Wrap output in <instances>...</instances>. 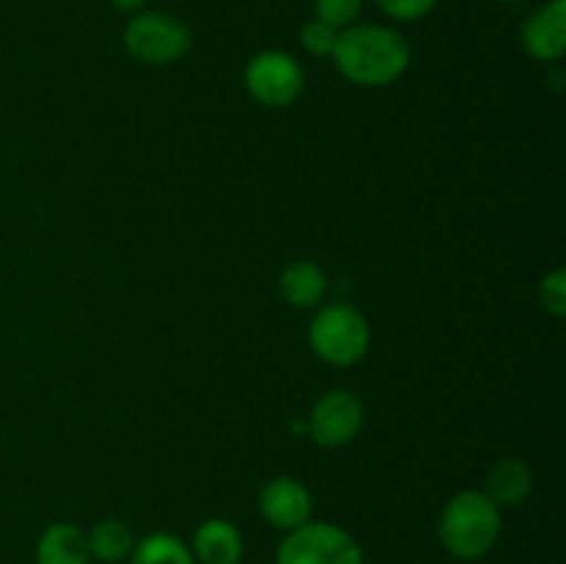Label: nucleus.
I'll list each match as a JSON object with an SVG mask.
<instances>
[{
  "label": "nucleus",
  "mask_w": 566,
  "mask_h": 564,
  "mask_svg": "<svg viewBox=\"0 0 566 564\" xmlns=\"http://www.w3.org/2000/svg\"><path fill=\"white\" fill-rule=\"evenodd\" d=\"M332 61L354 86L381 88L396 83L409 70L412 48L396 28L379 22H354L337 33Z\"/></svg>",
  "instance_id": "nucleus-1"
},
{
  "label": "nucleus",
  "mask_w": 566,
  "mask_h": 564,
  "mask_svg": "<svg viewBox=\"0 0 566 564\" xmlns=\"http://www.w3.org/2000/svg\"><path fill=\"white\" fill-rule=\"evenodd\" d=\"M440 542L459 562H479L497 545L503 514L484 490H462L442 506Z\"/></svg>",
  "instance_id": "nucleus-2"
},
{
  "label": "nucleus",
  "mask_w": 566,
  "mask_h": 564,
  "mask_svg": "<svg viewBox=\"0 0 566 564\" xmlns=\"http://www.w3.org/2000/svg\"><path fill=\"white\" fill-rule=\"evenodd\" d=\"M307 337L315 357L346 368V365H357L368 354L370 326L368 318L352 304H326L310 321Z\"/></svg>",
  "instance_id": "nucleus-3"
},
{
  "label": "nucleus",
  "mask_w": 566,
  "mask_h": 564,
  "mask_svg": "<svg viewBox=\"0 0 566 564\" xmlns=\"http://www.w3.org/2000/svg\"><path fill=\"white\" fill-rule=\"evenodd\" d=\"M122 44L138 64L166 66L188 55L193 48V33L186 22L166 11H136L127 20Z\"/></svg>",
  "instance_id": "nucleus-4"
},
{
  "label": "nucleus",
  "mask_w": 566,
  "mask_h": 564,
  "mask_svg": "<svg viewBox=\"0 0 566 564\" xmlns=\"http://www.w3.org/2000/svg\"><path fill=\"white\" fill-rule=\"evenodd\" d=\"M274 564H365L359 542L335 523H304L287 531Z\"/></svg>",
  "instance_id": "nucleus-5"
},
{
  "label": "nucleus",
  "mask_w": 566,
  "mask_h": 564,
  "mask_svg": "<svg viewBox=\"0 0 566 564\" xmlns=\"http://www.w3.org/2000/svg\"><path fill=\"white\" fill-rule=\"evenodd\" d=\"M243 86L254 103L265 108H287L304 92V70L291 53L263 50L252 55L243 70Z\"/></svg>",
  "instance_id": "nucleus-6"
},
{
  "label": "nucleus",
  "mask_w": 566,
  "mask_h": 564,
  "mask_svg": "<svg viewBox=\"0 0 566 564\" xmlns=\"http://www.w3.org/2000/svg\"><path fill=\"white\" fill-rule=\"evenodd\" d=\"M365 404L354 390L337 387L324 393L307 415V435L321 448H343L363 431Z\"/></svg>",
  "instance_id": "nucleus-7"
},
{
  "label": "nucleus",
  "mask_w": 566,
  "mask_h": 564,
  "mask_svg": "<svg viewBox=\"0 0 566 564\" xmlns=\"http://www.w3.org/2000/svg\"><path fill=\"white\" fill-rule=\"evenodd\" d=\"M258 509L269 525L276 531H296L313 518V495L307 484L293 476H274L265 481L258 495Z\"/></svg>",
  "instance_id": "nucleus-8"
},
{
  "label": "nucleus",
  "mask_w": 566,
  "mask_h": 564,
  "mask_svg": "<svg viewBox=\"0 0 566 564\" xmlns=\"http://www.w3.org/2000/svg\"><path fill=\"white\" fill-rule=\"evenodd\" d=\"M523 48L542 64L562 61L566 50V0H547L523 22Z\"/></svg>",
  "instance_id": "nucleus-9"
},
{
  "label": "nucleus",
  "mask_w": 566,
  "mask_h": 564,
  "mask_svg": "<svg viewBox=\"0 0 566 564\" xmlns=\"http://www.w3.org/2000/svg\"><path fill=\"white\" fill-rule=\"evenodd\" d=\"M188 547L197 564H241L243 558L241 531L224 518H210L199 523Z\"/></svg>",
  "instance_id": "nucleus-10"
},
{
  "label": "nucleus",
  "mask_w": 566,
  "mask_h": 564,
  "mask_svg": "<svg viewBox=\"0 0 566 564\" xmlns=\"http://www.w3.org/2000/svg\"><path fill=\"white\" fill-rule=\"evenodd\" d=\"M534 490V473L528 464L517 457L497 459L492 470L486 473L484 495L495 503L497 509L520 506Z\"/></svg>",
  "instance_id": "nucleus-11"
},
{
  "label": "nucleus",
  "mask_w": 566,
  "mask_h": 564,
  "mask_svg": "<svg viewBox=\"0 0 566 564\" xmlns=\"http://www.w3.org/2000/svg\"><path fill=\"white\" fill-rule=\"evenodd\" d=\"M36 564H88V540L75 523H53L36 542Z\"/></svg>",
  "instance_id": "nucleus-12"
},
{
  "label": "nucleus",
  "mask_w": 566,
  "mask_h": 564,
  "mask_svg": "<svg viewBox=\"0 0 566 564\" xmlns=\"http://www.w3.org/2000/svg\"><path fill=\"white\" fill-rule=\"evenodd\" d=\"M326 293V274L313 260H293L280 274V296L291 307L310 310L318 307Z\"/></svg>",
  "instance_id": "nucleus-13"
},
{
  "label": "nucleus",
  "mask_w": 566,
  "mask_h": 564,
  "mask_svg": "<svg viewBox=\"0 0 566 564\" xmlns=\"http://www.w3.org/2000/svg\"><path fill=\"white\" fill-rule=\"evenodd\" d=\"M86 540L92 558H97V562L103 564L125 562V558H130L133 545H136V536H133L130 525L114 518L99 520V523L88 531Z\"/></svg>",
  "instance_id": "nucleus-14"
},
{
  "label": "nucleus",
  "mask_w": 566,
  "mask_h": 564,
  "mask_svg": "<svg viewBox=\"0 0 566 564\" xmlns=\"http://www.w3.org/2000/svg\"><path fill=\"white\" fill-rule=\"evenodd\" d=\"M130 564H197L191 547L169 531H155L133 545Z\"/></svg>",
  "instance_id": "nucleus-15"
},
{
  "label": "nucleus",
  "mask_w": 566,
  "mask_h": 564,
  "mask_svg": "<svg viewBox=\"0 0 566 564\" xmlns=\"http://www.w3.org/2000/svg\"><path fill=\"white\" fill-rule=\"evenodd\" d=\"M363 6L365 0H313L315 20L326 22V25L337 28V31L354 25L357 17L363 14Z\"/></svg>",
  "instance_id": "nucleus-16"
},
{
  "label": "nucleus",
  "mask_w": 566,
  "mask_h": 564,
  "mask_svg": "<svg viewBox=\"0 0 566 564\" xmlns=\"http://www.w3.org/2000/svg\"><path fill=\"white\" fill-rule=\"evenodd\" d=\"M337 28L326 25V22L321 20H310L304 22L302 31H298V42H302V48L307 50L310 55H315V59H324V55H329L332 59V50H335V42H337Z\"/></svg>",
  "instance_id": "nucleus-17"
},
{
  "label": "nucleus",
  "mask_w": 566,
  "mask_h": 564,
  "mask_svg": "<svg viewBox=\"0 0 566 564\" xmlns=\"http://www.w3.org/2000/svg\"><path fill=\"white\" fill-rule=\"evenodd\" d=\"M539 302L553 318L566 315V269H553L539 282Z\"/></svg>",
  "instance_id": "nucleus-18"
},
{
  "label": "nucleus",
  "mask_w": 566,
  "mask_h": 564,
  "mask_svg": "<svg viewBox=\"0 0 566 564\" xmlns=\"http://www.w3.org/2000/svg\"><path fill=\"white\" fill-rule=\"evenodd\" d=\"M376 3H379V9L385 11L387 17H392V20L415 22L429 17L440 0H376Z\"/></svg>",
  "instance_id": "nucleus-19"
},
{
  "label": "nucleus",
  "mask_w": 566,
  "mask_h": 564,
  "mask_svg": "<svg viewBox=\"0 0 566 564\" xmlns=\"http://www.w3.org/2000/svg\"><path fill=\"white\" fill-rule=\"evenodd\" d=\"M144 3H147V0H111V6H114L116 11H122V14H136V11H144Z\"/></svg>",
  "instance_id": "nucleus-20"
},
{
  "label": "nucleus",
  "mask_w": 566,
  "mask_h": 564,
  "mask_svg": "<svg viewBox=\"0 0 566 564\" xmlns=\"http://www.w3.org/2000/svg\"><path fill=\"white\" fill-rule=\"evenodd\" d=\"M501 3H517V0H501Z\"/></svg>",
  "instance_id": "nucleus-21"
}]
</instances>
